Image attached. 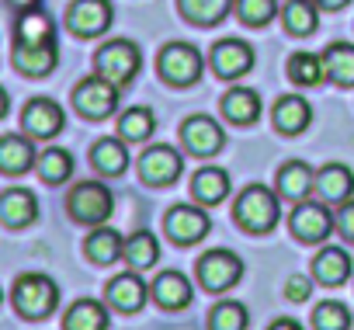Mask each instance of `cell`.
<instances>
[{
	"label": "cell",
	"mask_w": 354,
	"mask_h": 330,
	"mask_svg": "<svg viewBox=\"0 0 354 330\" xmlns=\"http://www.w3.org/2000/svg\"><path fill=\"white\" fill-rule=\"evenodd\" d=\"M122 257H125L136 271H146V268H153L156 257H160V240H156L149 230H136L132 237H125Z\"/></svg>",
	"instance_id": "4316f807"
},
{
	"label": "cell",
	"mask_w": 354,
	"mask_h": 330,
	"mask_svg": "<svg viewBox=\"0 0 354 330\" xmlns=\"http://www.w3.org/2000/svg\"><path fill=\"white\" fill-rule=\"evenodd\" d=\"M323 66L326 77L340 87H354V46L351 42H333L323 53Z\"/></svg>",
	"instance_id": "83f0119b"
},
{
	"label": "cell",
	"mask_w": 354,
	"mask_h": 330,
	"mask_svg": "<svg viewBox=\"0 0 354 330\" xmlns=\"http://www.w3.org/2000/svg\"><path fill=\"white\" fill-rule=\"evenodd\" d=\"M122 247H125V240H122L115 230H104V226H97V230L84 240V254H87L94 264H111V261H118V257H122Z\"/></svg>",
	"instance_id": "4dcf8cb0"
},
{
	"label": "cell",
	"mask_w": 354,
	"mask_h": 330,
	"mask_svg": "<svg viewBox=\"0 0 354 330\" xmlns=\"http://www.w3.org/2000/svg\"><path fill=\"white\" fill-rule=\"evenodd\" d=\"M313 275L323 285H344L351 278V257H347V250H340V247L319 250L316 261H313Z\"/></svg>",
	"instance_id": "cb8c5ba5"
},
{
	"label": "cell",
	"mask_w": 354,
	"mask_h": 330,
	"mask_svg": "<svg viewBox=\"0 0 354 330\" xmlns=\"http://www.w3.org/2000/svg\"><path fill=\"white\" fill-rule=\"evenodd\" d=\"M354 192V174L351 167H344V163H326V167L316 174V195L323 202H347Z\"/></svg>",
	"instance_id": "d6986e66"
},
{
	"label": "cell",
	"mask_w": 354,
	"mask_h": 330,
	"mask_svg": "<svg viewBox=\"0 0 354 330\" xmlns=\"http://www.w3.org/2000/svg\"><path fill=\"white\" fill-rule=\"evenodd\" d=\"M111 18H115L111 0H73L66 11V28L77 39H94V35L108 32Z\"/></svg>",
	"instance_id": "ba28073f"
},
{
	"label": "cell",
	"mask_w": 354,
	"mask_h": 330,
	"mask_svg": "<svg viewBox=\"0 0 354 330\" xmlns=\"http://www.w3.org/2000/svg\"><path fill=\"white\" fill-rule=\"evenodd\" d=\"M156 70H160V77L167 84L188 87V84H195L202 77V53L195 46H188V42H170V46L160 49Z\"/></svg>",
	"instance_id": "277c9868"
},
{
	"label": "cell",
	"mask_w": 354,
	"mask_h": 330,
	"mask_svg": "<svg viewBox=\"0 0 354 330\" xmlns=\"http://www.w3.org/2000/svg\"><path fill=\"white\" fill-rule=\"evenodd\" d=\"M56 59H59L56 42H46V46H18L15 42V66L25 77H46V73H53L56 70Z\"/></svg>",
	"instance_id": "ffe728a7"
},
{
	"label": "cell",
	"mask_w": 354,
	"mask_h": 330,
	"mask_svg": "<svg viewBox=\"0 0 354 330\" xmlns=\"http://www.w3.org/2000/svg\"><path fill=\"white\" fill-rule=\"evenodd\" d=\"M118 132H122V139H129V143H146V139L156 132V118H153L149 108H129V111H122V118H118Z\"/></svg>",
	"instance_id": "e575fe53"
},
{
	"label": "cell",
	"mask_w": 354,
	"mask_h": 330,
	"mask_svg": "<svg viewBox=\"0 0 354 330\" xmlns=\"http://www.w3.org/2000/svg\"><path fill=\"white\" fill-rule=\"evenodd\" d=\"M66 209H70V216H73L77 223L101 226V223L111 216V209H115V199H111V192H108L101 181H80V185L70 192V199H66Z\"/></svg>",
	"instance_id": "8992f818"
},
{
	"label": "cell",
	"mask_w": 354,
	"mask_h": 330,
	"mask_svg": "<svg viewBox=\"0 0 354 330\" xmlns=\"http://www.w3.org/2000/svg\"><path fill=\"white\" fill-rule=\"evenodd\" d=\"M8 108H11V98H8V91H4V87H0V118L8 115Z\"/></svg>",
	"instance_id": "ee69618b"
},
{
	"label": "cell",
	"mask_w": 354,
	"mask_h": 330,
	"mask_svg": "<svg viewBox=\"0 0 354 330\" xmlns=\"http://www.w3.org/2000/svg\"><path fill=\"white\" fill-rule=\"evenodd\" d=\"M337 230H340L347 240H354V199H347V202L340 205V212H337Z\"/></svg>",
	"instance_id": "60d3db41"
},
{
	"label": "cell",
	"mask_w": 354,
	"mask_h": 330,
	"mask_svg": "<svg viewBox=\"0 0 354 330\" xmlns=\"http://www.w3.org/2000/svg\"><path fill=\"white\" fill-rule=\"evenodd\" d=\"M281 15H285V28L292 35H313L316 32L319 15H316V8L309 4V0H288V4L281 8Z\"/></svg>",
	"instance_id": "d590c367"
},
{
	"label": "cell",
	"mask_w": 354,
	"mask_h": 330,
	"mask_svg": "<svg viewBox=\"0 0 354 330\" xmlns=\"http://www.w3.org/2000/svg\"><path fill=\"white\" fill-rule=\"evenodd\" d=\"M233 216L247 233H268V230H274V223L281 216V205H278V195L268 185H250V188L240 192Z\"/></svg>",
	"instance_id": "6da1fadb"
},
{
	"label": "cell",
	"mask_w": 354,
	"mask_h": 330,
	"mask_svg": "<svg viewBox=\"0 0 354 330\" xmlns=\"http://www.w3.org/2000/svg\"><path fill=\"white\" fill-rule=\"evenodd\" d=\"M63 330H108V309L97 299H77L63 316Z\"/></svg>",
	"instance_id": "d4e9b609"
},
{
	"label": "cell",
	"mask_w": 354,
	"mask_h": 330,
	"mask_svg": "<svg viewBox=\"0 0 354 330\" xmlns=\"http://www.w3.org/2000/svg\"><path fill=\"white\" fill-rule=\"evenodd\" d=\"M351 313L344 302H319L316 313H313V323L316 330H351Z\"/></svg>",
	"instance_id": "74e56055"
},
{
	"label": "cell",
	"mask_w": 354,
	"mask_h": 330,
	"mask_svg": "<svg viewBox=\"0 0 354 330\" xmlns=\"http://www.w3.org/2000/svg\"><path fill=\"white\" fill-rule=\"evenodd\" d=\"M347 4H351V0H319V8H326V11H340Z\"/></svg>",
	"instance_id": "7bdbcfd3"
},
{
	"label": "cell",
	"mask_w": 354,
	"mask_h": 330,
	"mask_svg": "<svg viewBox=\"0 0 354 330\" xmlns=\"http://www.w3.org/2000/svg\"><path fill=\"white\" fill-rule=\"evenodd\" d=\"M181 4V15L195 25H219L230 8H233V0H177Z\"/></svg>",
	"instance_id": "d6a6232c"
},
{
	"label": "cell",
	"mask_w": 354,
	"mask_h": 330,
	"mask_svg": "<svg viewBox=\"0 0 354 330\" xmlns=\"http://www.w3.org/2000/svg\"><path fill=\"white\" fill-rule=\"evenodd\" d=\"M146 282L136 275V271H125V275H115L108 282V306L122 309V313H139L142 302H146Z\"/></svg>",
	"instance_id": "2e32d148"
},
{
	"label": "cell",
	"mask_w": 354,
	"mask_h": 330,
	"mask_svg": "<svg viewBox=\"0 0 354 330\" xmlns=\"http://www.w3.org/2000/svg\"><path fill=\"white\" fill-rule=\"evenodd\" d=\"M288 77H292V84H299V87H316V84H323V77H326L323 56L295 53V56L288 59Z\"/></svg>",
	"instance_id": "836d02e7"
},
{
	"label": "cell",
	"mask_w": 354,
	"mask_h": 330,
	"mask_svg": "<svg viewBox=\"0 0 354 330\" xmlns=\"http://www.w3.org/2000/svg\"><path fill=\"white\" fill-rule=\"evenodd\" d=\"M35 146L25 136H0V171L4 174H25L35 167Z\"/></svg>",
	"instance_id": "44dd1931"
},
{
	"label": "cell",
	"mask_w": 354,
	"mask_h": 330,
	"mask_svg": "<svg viewBox=\"0 0 354 330\" xmlns=\"http://www.w3.org/2000/svg\"><path fill=\"white\" fill-rule=\"evenodd\" d=\"M309 292H313V285H309V278H306V275H292V278H288L285 295H288L292 302H306V299H309Z\"/></svg>",
	"instance_id": "ab89813d"
},
{
	"label": "cell",
	"mask_w": 354,
	"mask_h": 330,
	"mask_svg": "<svg viewBox=\"0 0 354 330\" xmlns=\"http://www.w3.org/2000/svg\"><path fill=\"white\" fill-rule=\"evenodd\" d=\"M181 171H185V160H181V153H177L174 146H149L139 156V178L146 185H156V188L174 185Z\"/></svg>",
	"instance_id": "30bf717a"
},
{
	"label": "cell",
	"mask_w": 354,
	"mask_h": 330,
	"mask_svg": "<svg viewBox=\"0 0 354 330\" xmlns=\"http://www.w3.org/2000/svg\"><path fill=\"white\" fill-rule=\"evenodd\" d=\"M243 278V261L233 250H209L198 257V282L209 292H226Z\"/></svg>",
	"instance_id": "52a82bcc"
},
{
	"label": "cell",
	"mask_w": 354,
	"mask_h": 330,
	"mask_svg": "<svg viewBox=\"0 0 354 330\" xmlns=\"http://www.w3.org/2000/svg\"><path fill=\"white\" fill-rule=\"evenodd\" d=\"M274 125L285 132V136H295V132H302L306 125H309V118H313V108H309V101L302 98V94H285V98H278L274 101Z\"/></svg>",
	"instance_id": "7402d4cb"
},
{
	"label": "cell",
	"mask_w": 354,
	"mask_h": 330,
	"mask_svg": "<svg viewBox=\"0 0 354 330\" xmlns=\"http://www.w3.org/2000/svg\"><path fill=\"white\" fill-rule=\"evenodd\" d=\"M39 219V202L28 188H11L0 195V223L11 226V230H21V226H32Z\"/></svg>",
	"instance_id": "9a60e30c"
},
{
	"label": "cell",
	"mask_w": 354,
	"mask_h": 330,
	"mask_svg": "<svg viewBox=\"0 0 354 330\" xmlns=\"http://www.w3.org/2000/svg\"><path fill=\"white\" fill-rule=\"evenodd\" d=\"M118 91H122V87H115V84L104 80L101 73L84 77V80L73 87V108H77L84 118L101 122V118H108V115L118 108Z\"/></svg>",
	"instance_id": "5b68a950"
},
{
	"label": "cell",
	"mask_w": 354,
	"mask_h": 330,
	"mask_svg": "<svg viewBox=\"0 0 354 330\" xmlns=\"http://www.w3.org/2000/svg\"><path fill=\"white\" fill-rule=\"evenodd\" d=\"M313 188H316V174L309 171V163H302V160H288L285 167L278 171V192H281L285 199L302 202Z\"/></svg>",
	"instance_id": "603a6c76"
},
{
	"label": "cell",
	"mask_w": 354,
	"mask_h": 330,
	"mask_svg": "<svg viewBox=\"0 0 354 330\" xmlns=\"http://www.w3.org/2000/svg\"><path fill=\"white\" fill-rule=\"evenodd\" d=\"M15 42L18 46H46V42H56V25L46 11L39 8H25L18 15V25H15Z\"/></svg>",
	"instance_id": "e0dca14e"
},
{
	"label": "cell",
	"mask_w": 354,
	"mask_h": 330,
	"mask_svg": "<svg viewBox=\"0 0 354 330\" xmlns=\"http://www.w3.org/2000/svg\"><path fill=\"white\" fill-rule=\"evenodd\" d=\"M254 66V49L240 39H223L212 46V70L226 80H236L243 77L247 70Z\"/></svg>",
	"instance_id": "5bb4252c"
},
{
	"label": "cell",
	"mask_w": 354,
	"mask_h": 330,
	"mask_svg": "<svg viewBox=\"0 0 354 330\" xmlns=\"http://www.w3.org/2000/svg\"><path fill=\"white\" fill-rule=\"evenodd\" d=\"M11 299H15V309L25 316V320H46V316H53L56 313V306H59V288H56V282L49 278V275H21L18 282H15V292H11Z\"/></svg>",
	"instance_id": "7a4b0ae2"
},
{
	"label": "cell",
	"mask_w": 354,
	"mask_h": 330,
	"mask_svg": "<svg viewBox=\"0 0 354 330\" xmlns=\"http://www.w3.org/2000/svg\"><path fill=\"white\" fill-rule=\"evenodd\" d=\"M268 330H302V327H299L295 320H288V316H285V320H274Z\"/></svg>",
	"instance_id": "b9f144b4"
},
{
	"label": "cell",
	"mask_w": 354,
	"mask_h": 330,
	"mask_svg": "<svg viewBox=\"0 0 354 330\" xmlns=\"http://www.w3.org/2000/svg\"><path fill=\"white\" fill-rule=\"evenodd\" d=\"M236 11H240V21L250 25V28H261L274 18L278 11V0H236Z\"/></svg>",
	"instance_id": "f35d334b"
},
{
	"label": "cell",
	"mask_w": 354,
	"mask_h": 330,
	"mask_svg": "<svg viewBox=\"0 0 354 330\" xmlns=\"http://www.w3.org/2000/svg\"><path fill=\"white\" fill-rule=\"evenodd\" d=\"M94 70H97L104 80H111L115 87L132 84L136 73H139V46L129 42V39H111L108 46L97 49V56H94Z\"/></svg>",
	"instance_id": "3957f363"
},
{
	"label": "cell",
	"mask_w": 354,
	"mask_h": 330,
	"mask_svg": "<svg viewBox=\"0 0 354 330\" xmlns=\"http://www.w3.org/2000/svg\"><path fill=\"white\" fill-rule=\"evenodd\" d=\"M181 139H185V146H188L192 153H198V156H212V153L223 149L226 132L219 129L216 118H209V115H192V118L181 125Z\"/></svg>",
	"instance_id": "4fadbf2b"
},
{
	"label": "cell",
	"mask_w": 354,
	"mask_h": 330,
	"mask_svg": "<svg viewBox=\"0 0 354 330\" xmlns=\"http://www.w3.org/2000/svg\"><path fill=\"white\" fill-rule=\"evenodd\" d=\"M247 323H250L247 306H240L233 299L212 306V313H209V330H247Z\"/></svg>",
	"instance_id": "8d00e7d4"
},
{
	"label": "cell",
	"mask_w": 354,
	"mask_h": 330,
	"mask_svg": "<svg viewBox=\"0 0 354 330\" xmlns=\"http://www.w3.org/2000/svg\"><path fill=\"white\" fill-rule=\"evenodd\" d=\"M163 230L177 244H198L212 230V223H209V216L198 205H174L167 212V219H163Z\"/></svg>",
	"instance_id": "7c38bea8"
},
{
	"label": "cell",
	"mask_w": 354,
	"mask_h": 330,
	"mask_svg": "<svg viewBox=\"0 0 354 330\" xmlns=\"http://www.w3.org/2000/svg\"><path fill=\"white\" fill-rule=\"evenodd\" d=\"M11 4H15V8H21V11H25V8H39V0H11Z\"/></svg>",
	"instance_id": "f6af8a7d"
},
{
	"label": "cell",
	"mask_w": 354,
	"mask_h": 330,
	"mask_svg": "<svg viewBox=\"0 0 354 330\" xmlns=\"http://www.w3.org/2000/svg\"><path fill=\"white\" fill-rule=\"evenodd\" d=\"M288 226H292V233H295L302 244H319V240H326L330 230L337 226V216H330V209H326L323 202H306V199H302V202L295 205Z\"/></svg>",
	"instance_id": "9c48e42d"
},
{
	"label": "cell",
	"mask_w": 354,
	"mask_h": 330,
	"mask_svg": "<svg viewBox=\"0 0 354 330\" xmlns=\"http://www.w3.org/2000/svg\"><path fill=\"white\" fill-rule=\"evenodd\" d=\"M35 167H39V178H42L46 185H63V181L73 174V156H70L66 149H59V146H49V149L39 153Z\"/></svg>",
	"instance_id": "1f68e13d"
},
{
	"label": "cell",
	"mask_w": 354,
	"mask_h": 330,
	"mask_svg": "<svg viewBox=\"0 0 354 330\" xmlns=\"http://www.w3.org/2000/svg\"><path fill=\"white\" fill-rule=\"evenodd\" d=\"M192 192L202 205H219L230 195V174L219 171V167H202L192 181Z\"/></svg>",
	"instance_id": "f546056e"
},
{
	"label": "cell",
	"mask_w": 354,
	"mask_h": 330,
	"mask_svg": "<svg viewBox=\"0 0 354 330\" xmlns=\"http://www.w3.org/2000/svg\"><path fill=\"white\" fill-rule=\"evenodd\" d=\"M192 295H195L192 292V282L181 271H163L153 282V299H156L160 309H185L192 302Z\"/></svg>",
	"instance_id": "ac0fdd59"
},
{
	"label": "cell",
	"mask_w": 354,
	"mask_h": 330,
	"mask_svg": "<svg viewBox=\"0 0 354 330\" xmlns=\"http://www.w3.org/2000/svg\"><path fill=\"white\" fill-rule=\"evenodd\" d=\"M63 108L53 98H32L21 111V129L32 139H53L56 132H63Z\"/></svg>",
	"instance_id": "8fae6325"
},
{
	"label": "cell",
	"mask_w": 354,
	"mask_h": 330,
	"mask_svg": "<svg viewBox=\"0 0 354 330\" xmlns=\"http://www.w3.org/2000/svg\"><path fill=\"white\" fill-rule=\"evenodd\" d=\"M223 115H226L230 122H236V125L257 122V115H261V98H257V91H250V87H233V91L223 98Z\"/></svg>",
	"instance_id": "484cf974"
},
{
	"label": "cell",
	"mask_w": 354,
	"mask_h": 330,
	"mask_svg": "<svg viewBox=\"0 0 354 330\" xmlns=\"http://www.w3.org/2000/svg\"><path fill=\"white\" fill-rule=\"evenodd\" d=\"M91 163L101 174L115 178V174H122L129 167V149H125L122 139H97L94 149H91Z\"/></svg>",
	"instance_id": "f1b7e54d"
},
{
	"label": "cell",
	"mask_w": 354,
	"mask_h": 330,
	"mask_svg": "<svg viewBox=\"0 0 354 330\" xmlns=\"http://www.w3.org/2000/svg\"><path fill=\"white\" fill-rule=\"evenodd\" d=\"M0 299H4V292H0Z\"/></svg>",
	"instance_id": "bcb514c9"
}]
</instances>
